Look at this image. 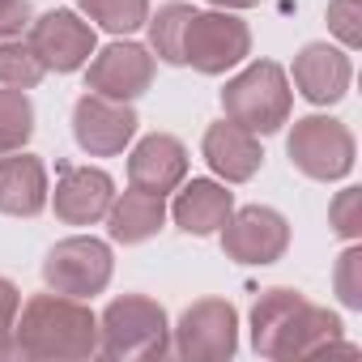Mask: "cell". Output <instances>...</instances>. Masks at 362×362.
Segmentation results:
<instances>
[{
	"label": "cell",
	"instance_id": "4",
	"mask_svg": "<svg viewBox=\"0 0 362 362\" xmlns=\"http://www.w3.org/2000/svg\"><path fill=\"white\" fill-rule=\"evenodd\" d=\"M290 107H294V90H290V77L277 60H252L222 90L226 119H235L239 128H247L256 136L277 132L290 119Z\"/></svg>",
	"mask_w": 362,
	"mask_h": 362
},
{
	"label": "cell",
	"instance_id": "20",
	"mask_svg": "<svg viewBox=\"0 0 362 362\" xmlns=\"http://www.w3.org/2000/svg\"><path fill=\"white\" fill-rule=\"evenodd\" d=\"M192 18V5H184V0H170V5H162L158 13L145 18V30H149V52L153 60L162 64H184V26Z\"/></svg>",
	"mask_w": 362,
	"mask_h": 362
},
{
	"label": "cell",
	"instance_id": "16",
	"mask_svg": "<svg viewBox=\"0 0 362 362\" xmlns=\"http://www.w3.org/2000/svg\"><path fill=\"white\" fill-rule=\"evenodd\" d=\"M235 214V192L218 179H184L175 188V201H170V218L184 235H218L226 226V218Z\"/></svg>",
	"mask_w": 362,
	"mask_h": 362
},
{
	"label": "cell",
	"instance_id": "26",
	"mask_svg": "<svg viewBox=\"0 0 362 362\" xmlns=\"http://www.w3.org/2000/svg\"><path fill=\"white\" fill-rule=\"evenodd\" d=\"M328 30L345 52H354L362 43V0H328Z\"/></svg>",
	"mask_w": 362,
	"mask_h": 362
},
{
	"label": "cell",
	"instance_id": "15",
	"mask_svg": "<svg viewBox=\"0 0 362 362\" xmlns=\"http://www.w3.org/2000/svg\"><path fill=\"white\" fill-rule=\"evenodd\" d=\"M349 81H354V64H349V52L345 47H332V43H307L298 56H294V86L307 103L315 107H332L349 94Z\"/></svg>",
	"mask_w": 362,
	"mask_h": 362
},
{
	"label": "cell",
	"instance_id": "9",
	"mask_svg": "<svg viewBox=\"0 0 362 362\" xmlns=\"http://www.w3.org/2000/svg\"><path fill=\"white\" fill-rule=\"evenodd\" d=\"M218 235H222L226 260H235V264H260L264 269V264H277L290 247V222L269 205L235 209Z\"/></svg>",
	"mask_w": 362,
	"mask_h": 362
},
{
	"label": "cell",
	"instance_id": "3",
	"mask_svg": "<svg viewBox=\"0 0 362 362\" xmlns=\"http://www.w3.org/2000/svg\"><path fill=\"white\" fill-rule=\"evenodd\" d=\"M98 354L111 362H158L170 354L166 307L145 294L111 298L98 315Z\"/></svg>",
	"mask_w": 362,
	"mask_h": 362
},
{
	"label": "cell",
	"instance_id": "12",
	"mask_svg": "<svg viewBox=\"0 0 362 362\" xmlns=\"http://www.w3.org/2000/svg\"><path fill=\"white\" fill-rule=\"evenodd\" d=\"M136 111L132 103H119V98H107V94H81L77 107H73V136L77 145L90 153V158H115L132 145L136 136Z\"/></svg>",
	"mask_w": 362,
	"mask_h": 362
},
{
	"label": "cell",
	"instance_id": "6",
	"mask_svg": "<svg viewBox=\"0 0 362 362\" xmlns=\"http://www.w3.org/2000/svg\"><path fill=\"white\" fill-rule=\"evenodd\" d=\"M247 56H252V30L243 18H235L230 9H209V13L192 9L184 26V64H192L205 77H222Z\"/></svg>",
	"mask_w": 362,
	"mask_h": 362
},
{
	"label": "cell",
	"instance_id": "22",
	"mask_svg": "<svg viewBox=\"0 0 362 362\" xmlns=\"http://www.w3.org/2000/svg\"><path fill=\"white\" fill-rule=\"evenodd\" d=\"M30 136H35V103H30V94L0 86V153L26 149Z\"/></svg>",
	"mask_w": 362,
	"mask_h": 362
},
{
	"label": "cell",
	"instance_id": "25",
	"mask_svg": "<svg viewBox=\"0 0 362 362\" xmlns=\"http://www.w3.org/2000/svg\"><path fill=\"white\" fill-rule=\"evenodd\" d=\"M328 226L345 243H358L362 239V192L358 188H341L337 192V201L328 205Z\"/></svg>",
	"mask_w": 362,
	"mask_h": 362
},
{
	"label": "cell",
	"instance_id": "14",
	"mask_svg": "<svg viewBox=\"0 0 362 362\" xmlns=\"http://www.w3.org/2000/svg\"><path fill=\"white\" fill-rule=\"evenodd\" d=\"M188 179V145L170 132H149L128 153V188L170 197Z\"/></svg>",
	"mask_w": 362,
	"mask_h": 362
},
{
	"label": "cell",
	"instance_id": "23",
	"mask_svg": "<svg viewBox=\"0 0 362 362\" xmlns=\"http://www.w3.org/2000/svg\"><path fill=\"white\" fill-rule=\"evenodd\" d=\"M43 77H47V69L30 52V43L0 39V86H9V90H35Z\"/></svg>",
	"mask_w": 362,
	"mask_h": 362
},
{
	"label": "cell",
	"instance_id": "19",
	"mask_svg": "<svg viewBox=\"0 0 362 362\" xmlns=\"http://www.w3.org/2000/svg\"><path fill=\"white\" fill-rule=\"evenodd\" d=\"M162 226H166V197H153V192H141V188L115 192V201L107 209V235L115 243H124V247L145 243Z\"/></svg>",
	"mask_w": 362,
	"mask_h": 362
},
{
	"label": "cell",
	"instance_id": "10",
	"mask_svg": "<svg viewBox=\"0 0 362 362\" xmlns=\"http://www.w3.org/2000/svg\"><path fill=\"white\" fill-rule=\"evenodd\" d=\"M30 52L43 60L47 73H77L90 64V56L98 52V39H94V26L73 13V9H52L43 18L30 22Z\"/></svg>",
	"mask_w": 362,
	"mask_h": 362
},
{
	"label": "cell",
	"instance_id": "1",
	"mask_svg": "<svg viewBox=\"0 0 362 362\" xmlns=\"http://www.w3.org/2000/svg\"><path fill=\"white\" fill-rule=\"evenodd\" d=\"M252 349L260 358L286 362V358H311V354H354V345L341 341V315L311 303L307 294L290 286H273L252 307Z\"/></svg>",
	"mask_w": 362,
	"mask_h": 362
},
{
	"label": "cell",
	"instance_id": "7",
	"mask_svg": "<svg viewBox=\"0 0 362 362\" xmlns=\"http://www.w3.org/2000/svg\"><path fill=\"white\" fill-rule=\"evenodd\" d=\"M111 273H115L111 243H103L94 235L60 239L47 252V260H43V281L56 294H69V298H94V294H103L111 286Z\"/></svg>",
	"mask_w": 362,
	"mask_h": 362
},
{
	"label": "cell",
	"instance_id": "21",
	"mask_svg": "<svg viewBox=\"0 0 362 362\" xmlns=\"http://www.w3.org/2000/svg\"><path fill=\"white\" fill-rule=\"evenodd\" d=\"M77 9H81L94 26H103L107 35L128 39L132 30L145 26V18H149V0H77Z\"/></svg>",
	"mask_w": 362,
	"mask_h": 362
},
{
	"label": "cell",
	"instance_id": "13",
	"mask_svg": "<svg viewBox=\"0 0 362 362\" xmlns=\"http://www.w3.org/2000/svg\"><path fill=\"white\" fill-rule=\"evenodd\" d=\"M47 201L64 226H94L107 218L115 201V179L98 166H64L56 179V192H47Z\"/></svg>",
	"mask_w": 362,
	"mask_h": 362
},
{
	"label": "cell",
	"instance_id": "28",
	"mask_svg": "<svg viewBox=\"0 0 362 362\" xmlns=\"http://www.w3.org/2000/svg\"><path fill=\"white\" fill-rule=\"evenodd\" d=\"M30 22H35L30 0H0V39H22Z\"/></svg>",
	"mask_w": 362,
	"mask_h": 362
},
{
	"label": "cell",
	"instance_id": "29",
	"mask_svg": "<svg viewBox=\"0 0 362 362\" xmlns=\"http://www.w3.org/2000/svg\"><path fill=\"white\" fill-rule=\"evenodd\" d=\"M209 5H218V9H230V13H239V9H256L260 0H209Z\"/></svg>",
	"mask_w": 362,
	"mask_h": 362
},
{
	"label": "cell",
	"instance_id": "27",
	"mask_svg": "<svg viewBox=\"0 0 362 362\" xmlns=\"http://www.w3.org/2000/svg\"><path fill=\"white\" fill-rule=\"evenodd\" d=\"M18 307H22V294L9 277H0V358H18V345H13V320H18Z\"/></svg>",
	"mask_w": 362,
	"mask_h": 362
},
{
	"label": "cell",
	"instance_id": "8",
	"mask_svg": "<svg viewBox=\"0 0 362 362\" xmlns=\"http://www.w3.org/2000/svg\"><path fill=\"white\" fill-rule=\"evenodd\" d=\"M170 349L184 362H226L239 349V311L226 298H201L170 328Z\"/></svg>",
	"mask_w": 362,
	"mask_h": 362
},
{
	"label": "cell",
	"instance_id": "18",
	"mask_svg": "<svg viewBox=\"0 0 362 362\" xmlns=\"http://www.w3.org/2000/svg\"><path fill=\"white\" fill-rule=\"evenodd\" d=\"M47 166L35 153H0V214L9 218H39L47 209Z\"/></svg>",
	"mask_w": 362,
	"mask_h": 362
},
{
	"label": "cell",
	"instance_id": "24",
	"mask_svg": "<svg viewBox=\"0 0 362 362\" xmlns=\"http://www.w3.org/2000/svg\"><path fill=\"white\" fill-rule=\"evenodd\" d=\"M332 286H337V298H341L349 311L362 307V247H358V243H349V247L337 256Z\"/></svg>",
	"mask_w": 362,
	"mask_h": 362
},
{
	"label": "cell",
	"instance_id": "2",
	"mask_svg": "<svg viewBox=\"0 0 362 362\" xmlns=\"http://www.w3.org/2000/svg\"><path fill=\"white\" fill-rule=\"evenodd\" d=\"M13 345L35 362H86L98 354V315L69 294H35L18 307Z\"/></svg>",
	"mask_w": 362,
	"mask_h": 362
},
{
	"label": "cell",
	"instance_id": "5",
	"mask_svg": "<svg viewBox=\"0 0 362 362\" xmlns=\"http://www.w3.org/2000/svg\"><path fill=\"white\" fill-rule=\"evenodd\" d=\"M286 153L290 162L307 175V179H320V184H337L354 170V132L332 119V115H303L294 119L290 136H286Z\"/></svg>",
	"mask_w": 362,
	"mask_h": 362
},
{
	"label": "cell",
	"instance_id": "17",
	"mask_svg": "<svg viewBox=\"0 0 362 362\" xmlns=\"http://www.w3.org/2000/svg\"><path fill=\"white\" fill-rule=\"evenodd\" d=\"M201 153L209 162V170L222 179V184H247V179L260 170L264 162V149H260V136L239 128L235 119H218L205 128V141H201Z\"/></svg>",
	"mask_w": 362,
	"mask_h": 362
},
{
	"label": "cell",
	"instance_id": "11",
	"mask_svg": "<svg viewBox=\"0 0 362 362\" xmlns=\"http://www.w3.org/2000/svg\"><path fill=\"white\" fill-rule=\"evenodd\" d=\"M158 60L149 47L132 43V39H115L103 52H94L90 69H86V90L119 98V103H136L149 86H153Z\"/></svg>",
	"mask_w": 362,
	"mask_h": 362
}]
</instances>
